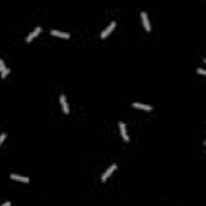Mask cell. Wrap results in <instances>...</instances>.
I'll return each instance as SVG.
<instances>
[{
  "label": "cell",
  "instance_id": "cell-2",
  "mask_svg": "<svg viewBox=\"0 0 206 206\" xmlns=\"http://www.w3.org/2000/svg\"><path fill=\"white\" fill-rule=\"evenodd\" d=\"M116 169H118V166H116V164H111V166L108 167V169H106L105 172H103V176H101V180H103V182H105V180H108V177H110L111 174H113V172H114Z\"/></svg>",
  "mask_w": 206,
  "mask_h": 206
},
{
  "label": "cell",
  "instance_id": "cell-4",
  "mask_svg": "<svg viewBox=\"0 0 206 206\" xmlns=\"http://www.w3.org/2000/svg\"><path fill=\"white\" fill-rule=\"evenodd\" d=\"M40 31H42V29H40L39 26H37L36 29H34V31H32L29 36L26 37V42H32V40H34V37H36V36H39V34H40Z\"/></svg>",
  "mask_w": 206,
  "mask_h": 206
},
{
  "label": "cell",
  "instance_id": "cell-7",
  "mask_svg": "<svg viewBox=\"0 0 206 206\" xmlns=\"http://www.w3.org/2000/svg\"><path fill=\"white\" fill-rule=\"evenodd\" d=\"M134 108H139V110H145V111H151V106L150 105H143V103H132Z\"/></svg>",
  "mask_w": 206,
  "mask_h": 206
},
{
  "label": "cell",
  "instance_id": "cell-11",
  "mask_svg": "<svg viewBox=\"0 0 206 206\" xmlns=\"http://www.w3.org/2000/svg\"><path fill=\"white\" fill-rule=\"evenodd\" d=\"M3 69H7L5 68V63H3V60H0V71H3Z\"/></svg>",
  "mask_w": 206,
  "mask_h": 206
},
{
  "label": "cell",
  "instance_id": "cell-8",
  "mask_svg": "<svg viewBox=\"0 0 206 206\" xmlns=\"http://www.w3.org/2000/svg\"><path fill=\"white\" fill-rule=\"evenodd\" d=\"M10 179H11V180H18V182H24V184H27V182H29V179H27V177H21V176H16V174H11Z\"/></svg>",
  "mask_w": 206,
  "mask_h": 206
},
{
  "label": "cell",
  "instance_id": "cell-14",
  "mask_svg": "<svg viewBox=\"0 0 206 206\" xmlns=\"http://www.w3.org/2000/svg\"><path fill=\"white\" fill-rule=\"evenodd\" d=\"M2 206H10V203H8V201H7V203H3Z\"/></svg>",
  "mask_w": 206,
  "mask_h": 206
},
{
  "label": "cell",
  "instance_id": "cell-12",
  "mask_svg": "<svg viewBox=\"0 0 206 206\" xmlns=\"http://www.w3.org/2000/svg\"><path fill=\"white\" fill-rule=\"evenodd\" d=\"M5 139H7V134H0V145H2V142H3Z\"/></svg>",
  "mask_w": 206,
  "mask_h": 206
},
{
  "label": "cell",
  "instance_id": "cell-9",
  "mask_svg": "<svg viewBox=\"0 0 206 206\" xmlns=\"http://www.w3.org/2000/svg\"><path fill=\"white\" fill-rule=\"evenodd\" d=\"M52 36H57V37H63V39H69V34L68 32H61V31H52Z\"/></svg>",
  "mask_w": 206,
  "mask_h": 206
},
{
  "label": "cell",
  "instance_id": "cell-3",
  "mask_svg": "<svg viewBox=\"0 0 206 206\" xmlns=\"http://www.w3.org/2000/svg\"><path fill=\"white\" fill-rule=\"evenodd\" d=\"M140 16H142V23H143V27H145V31H150L151 29V26H150V21H148V16H147V13L142 11L140 13Z\"/></svg>",
  "mask_w": 206,
  "mask_h": 206
},
{
  "label": "cell",
  "instance_id": "cell-1",
  "mask_svg": "<svg viewBox=\"0 0 206 206\" xmlns=\"http://www.w3.org/2000/svg\"><path fill=\"white\" fill-rule=\"evenodd\" d=\"M114 27H116V21H111L110 24L106 26V29H105V31H103L101 34H100V37H101V39H106V37H108V36L111 34V31H113Z\"/></svg>",
  "mask_w": 206,
  "mask_h": 206
},
{
  "label": "cell",
  "instance_id": "cell-5",
  "mask_svg": "<svg viewBox=\"0 0 206 206\" xmlns=\"http://www.w3.org/2000/svg\"><path fill=\"white\" fill-rule=\"evenodd\" d=\"M60 103H61V108L64 113H69V106H68V101H66V97L64 95H60Z\"/></svg>",
  "mask_w": 206,
  "mask_h": 206
},
{
  "label": "cell",
  "instance_id": "cell-10",
  "mask_svg": "<svg viewBox=\"0 0 206 206\" xmlns=\"http://www.w3.org/2000/svg\"><path fill=\"white\" fill-rule=\"evenodd\" d=\"M8 73H10V69H8V68H7V69H3V71H2V77H7V76H8Z\"/></svg>",
  "mask_w": 206,
  "mask_h": 206
},
{
  "label": "cell",
  "instance_id": "cell-6",
  "mask_svg": "<svg viewBox=\"0 0 206 206\" xmlns=\"http://www.w3.org/2000/svg\"><path fill=\"white\" fill-rule=\"evenodd\" d=\"M119 129H121V135H123V139L126 140V142H129V135H127V130H126L124 123H119Z\"/></svg>",
  "mask_w": 206,
  "mask_h": 206
},
{
  "label": "cell",
  "instance_id": "cell-13",
  "mask_svg": "<svg viewBox=\"0 0 206 206\" xmlns=\"http://www.w3.org/2000/svg\"><path fill=\"white\" fill-rule=\"evenodd\" d=\"M198 74H201V76H204V74H206V71H204V69H201V68H200V69H198Z\"/></svg>",
  "mask_w": 206,
  "mask_h": 206
}]
</instances>
